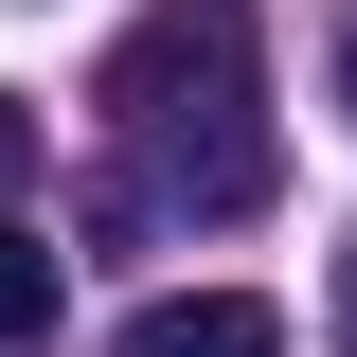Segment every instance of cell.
<instances>
[{
  "label": "cell",
  "mask_w": 357,
  "mask_h": 357,
  "mask_svg": "<svg viewBox=\"0 0 357 357\" xmlns=\"http://www.w3.org/2000/svg\"><path fill=\"white\" fill-rule=\"evenodd\" d=\"M107 357H286V321H268L250 286H178V304H143Z\"/></svg>",
  "instance_id": "7a4b0ae2"
},
{
  "label": "cell",
  "mask_w": 357,
  "mask_h": 357,
  "mask_svg": "<svg viewBox=\"0 0 357 357\" xmlns=\"http://www.w3.org/2000/svg\"><path fill=\"white\" fill-rule=\"evenodd\" d=\"M107 126H126V197L143 215H268V36L250 0H161L107 54Z\"/></svg>",
  "instance_id": "6da1fadb"
},
{
  "label": "cell",
  "mask_w": 357,
  "mask_h": 357,
  "mask_svg": "<svg viewBox=\"0 0 357 357\" xmlns=\"http://www.w3.org/2000/svg\"><path fill=\"white\" fill-rule=\"evenodd\" d=\"M340 126H357V0H340Z\"/></svg>",
  "instance_id": "5b68a950"
},
{
  "label": "cell",
  "mask_w": 357,
  "mask_h": 357,
  "mask_svg": "<svg viewBox=\"0 0 357 357\" xmlns=\"http://www.w3.org/2000/svg\"><path fill=\"white\" fill-rule=\"evenodd\" d=\"M0 340H54V250L36 232H0Z\"/></svg>",
  "instance_id": "3957f363"
},
{
  "label": "cell",
  "mask_w": 357,
  "mask_h": 357,
  "mask_svg": "<svg viewBox=\"0 0 357 357\" xmlns=\"http://www.w3.org/2000/svg\"><path fill=\"white\" fill-rule=\"evenodd\" d=\"M18 178H36V107L0 89V197H18Z\"/></svg>",
  "instance_id": "277c9868"
}]
</instances>
